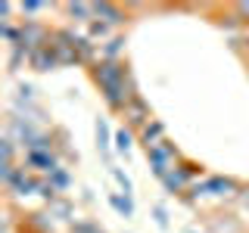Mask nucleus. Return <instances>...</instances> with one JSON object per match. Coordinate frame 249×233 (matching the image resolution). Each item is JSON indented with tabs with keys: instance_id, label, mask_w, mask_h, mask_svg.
<instances>
[{
	"instance_id": "f3484780",
	"label": "nucleus",
	"mask_w": 249,
	"mask_h": 233,
	"mask_svg": "<svg viewBox=\"0 0 249 233\" xmlns=\"http://www.w3.org/2000/svg\"><path fill=\"white\" fill-rule=\"evenodd\" d=\"M90 34H93V37H106V34H109V25H103V22L93 19V22H90Z\"/></svg>"
},
{
	"instance_id": "ddd939ff",
	"label": "nucleus",
	"mask_w": 249,
	"mask_h": 233,
	"mask_svg": "<svg viewBox=\"0 0 249 233\" xmlns=\"http://www.w3.org/2000/svg\"><path fill=\"white\" fill-rule=\"evenodd\" d=\"M109 202H112V208H115V212H119L122 217H131V215H134V202H131V196L112 193V196H109Z\"/></svg>"
},
{
	"instance_id": "6e6552de",
	"label": "nucleus",
	"mask_w": 249,
	"mask_h": 233,
	"mask_svg": "<svg viewBox=\"0 0 249 233\" xmlns=\"http://www.w3.org/2000/svg\"><path fill=\"white\" fill-rule=\"evenodd\" d=\"M165 140V124L162 121H150L146 128H140V143H143V150H150V146H156V143H162Z\"/></svg>"
},
{
	"instance_id": "9b49d317",
	"label": "nucleus",
	"mask_w": 249,
	"mask_h": 233,
	"mask_svg": "<svg viewBox=\"0 0 249 233\" xmlns=\"http://www.w3.org/2000/svg\"><path fill=\"white\" fill-rule=\"evenodd\" d=\"M47 183H50L56 193H62V190H69V186H72V174H69V168H62V165H59L50 177H47Z\"/></svg>"
},
{
	"instance_id": "412c9836",
	"label": "nucleus",
	"mask_w": 249,
	"mask_h": 233,
	"mask_svg": "<svg viewBox=\"0 0 249 233\" xmlns=\"http://www.w3.org/2000/svg\"><path fill=\"white\" fill-rule=\"evenodd\" d=\"M190 233H196V230H190Z\"/></svg>"
},
{
	"instance_id": "9d476101",
	"label": "nucleus",
	"mask_w": 249,
	"mask_h": 233,
	"mask_svg": "<svg viewBox=\"0 0 249 233\" xmlns=\"http://www.w3.org/2000/svg\"><path fill=\"white\" fill-rule=\"evenodd\" d=\"M112 146H115V152L128 155V152H131V146H134V131H131V128H119V131H115Z\"/></svg>"
},
{
	"instance_id": "7ed1b4c3",
	"label": "nucleus",
	"mask_w": 249,
	"mask_h": 233,
	"mask_svg": "<svg viewBox=\"0 0 249 233\" xmlns=\"http://www.w3.org/2000/svg\"><path fill=\"white\" fill-rule=\"evenodd\" d=\"M146 162H150L153 174L162 181L165 174H171V171L181 165V152H178V146H175V143L162 140V143H156V146H150V150H146Z\"/></svg>"
},
{
	"instance_id": "a211bd4d",
	"label": "nucleus",
	"mask_w": 249,
	"mask_h": 233,
	"mask_svg": "<svg viewBox=\"0 0 249 233\" xmlns=\"http://www.w3.org/2000/svg\"><path fill=\"white\" fill-rule=\"evenodd\" d=\"M153 215H156V224H159V227H168V215H165V205H156V208H153Z\"/></svg>"
},
{
	"instance_id": "423d86ee",
	"label": "nucleus",
	"mask_w": 249,
	"mask_h": 233,
	"mask_svg": "<svg viewBox=\"0 0 249 233\" xmlns=\"http://www.w3.org/2000/svg\"><path fill=\"white\" fill-rule=\"evenodd\" d=\"M93 13H97V22H103V25H109V28H115V25H124V10L122 6H115V3H93Z\"/></svg>"
},
{
	"instance_id": "1a4fd4ad",
	"label": "nucleus",
	"mask_w": 249,
	"mask_h": 233,
	"mask_svg": "<svg viewBox=\"0 0 249 233\" xmlns=\"http://www.w3.org/2000/svg\"><path fill=\"white\" fill-rule=\"evenodd\" d=\"M62 10H66V16H69L72 22H93V19H97L93 3H66Z\"/></svg>"
},
{
	"instance_id": "2eb2a0df",
	"label": "nucleus",
	"mask_w": 249,
	"mask_h": 233,
	"mask_svg": "<svg viewBox=\"0 0 249 233\" xmlns=\"http://www.w3.org/2000/svg\"><path fill=\"white\" fill-rule=\"evenodd\" d=\"M41 10H47L44 0H25V3H19V13L22 16H35V13H41Z\"/></svg>"
},
{
	"instance_id": "f257e3e1",
	"label": "nucleus",
	"mask_w": 249,
	"mask_h": 233,
	"mask_svg": "<svg viewBox=\"0 0 249 233\" xmlns=\"http://www.w3.org/2000/svg\"><path fill=\"white\" fill-rule=\"evenodd\" d=\"M90 78L100 87L106 106L112 109V112H124L131 100H137V87H134L131 72L122 59H97L93 68H90Z\"/></svg>"
},
{
	"instance_id": "39448f33",
	"label": "nucleus",
	"mask_w": 249,
	"mask_h": 233,
	"mask_svg": "<svg viewBox=\"0 0 249 233\" xmlns=\"http://www.w3.org/2000/svg\"><path fill=\"white\" fill-rule=\"evenodd\" d=\"M122 115H124V121H128V128H131V131H134V128L140 131V128H146V124L153 121V118H150V106H146L140 97H137V100H131L128 109H124Z\"/></svg>"
},
{
	"instance_id": "dca6fc26",
	"label": "nucleus",
	"mask_w": 249,
	"mask_h": 233,
	"mask_svg": "<svg viewBox=\"0 0 249 233\" xmlns=\"http://www.w3.org/2000/svg\"><path fill=\"white\" fill-rule=\"evenodd\" d=\"M112 177L119 181V186H122V193H124V196H131V181H128V174H124L122 168H112Z\"/></svg>"
},
{
	"instance_id": "20e7f679",
	"label": "nucleus",
	"mask_w": 249,
	"mask_h": 233,
	"mask_svg": "<svg viewBox=\"0 0 249 233\" xmlns=\"http://www.w3.org/2000/svg\"><path fill=\"white\" fill-rule=\"evenodd\" d=\"M25 165H28V171H37V174L50 177L53 171L59 168V159H56L53 150H28L25 152Z\"/></svg>"
},
{
	"instance_id": "aec40b11",
	"label": "nucleus",
	"mask_w": 249,
	"mask_h": 233,
	"mask_svg": "<svg viewBox=\"0 0 249 233\" xmlns=\"http://www.w3.org/2000/svg\"><path fill=\"white\" fill-rule=\"evenodd\" d=\"M240 205H243V212H246V215H249V190H246V193H243V196H240Z\"/></svg>"
},
{
	"instance_id": "0eeeda50",
	"label": "nucleus",
	"mask_w": 249,
	"mask_h": 233,
	"mask_svg": "<svg viewBox=\"0 0 249 233\" xmlns=\"http://www.w3.org/2000/svg\"><path fill=\"white\" fill-rule=\"evenodd\" d=\"M28 66L35 68V72H50V68L59 66V59H56V53H53V47L44 44V47H37V50L28 56Z\"/></svg>"
},
{
	"instance_id": "f03ea898",
	"label": "nucleus",
	"mask_w": 249,
	"mask_h": 233,
	"mask_svg": "<svg viewBox=\"0 0 249 233\" xmlns=\"http://www.w3.org/2000/svg\"><path fill=\"white\" fill-rule=\"evenodd\" d=\"M190 202H202V199H212V202H224V199H237L243 196V190H240V181H233L228 174H206L199 177L196 183L190 186Z\"/></svg>"
},
{
	"instance_id": "6ab92c4d",
	"label": "nucleus",
	"mask_w": 249,
	"mask_h": 233,
	"mask_svg": "<svg viewBox=\"0 0 249 233\" xmlns=\"http://www.w3.org/2000/svg\"><path fill=\"white\" fill-rule=\"evenodd\" d=\"M75 233H103V230H97V227H90V224H78Z\"/></svg>"
},
{
	"instance_id": "4468645a",
	"label": "nucleus",
	"mask_w": 249,
	"mask_h": 233,
	"mask_svg": "<svg viewBox=\"0 0 249 233\" xmlns=\"http://www.w3.org/2000/svg\"><path fill=\"white\" fill-rule=\"evenodd\" d=\"M122 47H124V37H112V41H106V47L100 50V59H119Z\"/></svg>"
},
{
	"instance_id": "f8f14e48",
	"label": "nucleus",
	"mask_w": 249,
	"mask_h": 233,
	"mask_svg": "<svg viewBox=\"0 0 249 233\" xmlns=\"http://www.w3.org/2000/svg\"><path fill=\"white\" fill-rule=\"evenodd\" d=\"M112 134H109V124L106 118H97V150L100 152H109V146H112Z\"/></svg>"
}]
</instances>
